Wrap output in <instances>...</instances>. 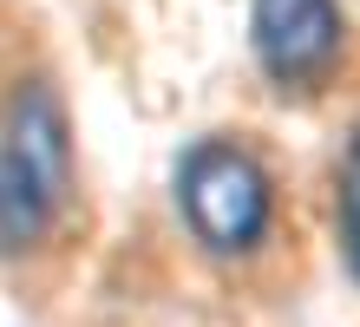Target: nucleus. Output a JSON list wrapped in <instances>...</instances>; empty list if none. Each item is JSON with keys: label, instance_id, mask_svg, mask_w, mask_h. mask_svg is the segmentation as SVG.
Wrapping results in <instances>:
<instances>
[{"label": "nucleus", "instance_id": "2", "mask_svg": "<svg viewBox=\"0 0 360 327\" xmlns=\"http://www.w3.org/2000/svg\"><path fill=\"white\" fill-rule=\"evenodd\" d=\"M177 210L210 255L243 262L275 236V177L249 144L197 138L177 164Z\"/></svg>", "mask_w": 360, "mask_h": 327}, {"label": "nucleus", "instance_id": "3", "mask_svg": "<svg viewBox=\"0 0 360 327\" xmlns=\"http://www.w3.org/2000/svg\"><path fill=\"white\" fill-rule=\"evenodd\" d=\"M249 46L282 92H308L341 65L347 20L334 0H249Z\"/></svg>", "mask_w": 360, "mask_h": 327}, {"label": "nucleus", "instance_id": "1", "mask_svg": "<svg viewBox=\"0 0 360 327\" xmlns=\"http://www.w3.org/2000/svg\"><path fill=\"white\" fill-rule=\"evenodd\" d=\"M72 196V138L46 79H20L7 105V150H0V236L7 255H27Z\"/></svg>", "mask_w": 360, "mask_h": 327}, {"label": "nucleus", "instance_id": "4", "mask_svg": "<svg viewBox=\"0 0 360 327\" xmlns=\"http://www.w3.org/2000/svg\"><path fill=\"white\" fill-rule=\"evenodd\" d=\"M341 249H347V269L360 275V131L341 164Z\"/></svg>", "mask_w": 360, "mask_h": 327}]
</instances>
